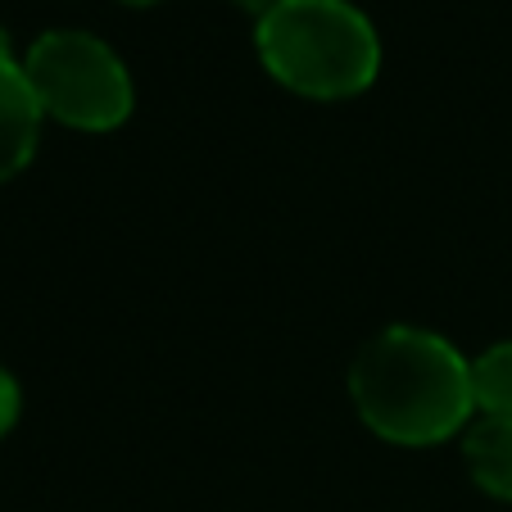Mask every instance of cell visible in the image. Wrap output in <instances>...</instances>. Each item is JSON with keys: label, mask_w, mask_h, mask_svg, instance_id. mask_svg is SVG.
I'll use <instances>...</instances> for the list:
<instances>
[{"label": "cell", "mask_w": 512, "mask_h": 512, "mask_svg": "<svg viewBox=\"0 0 512 512\" xmlns=\"http://www.w3.org/2000/svg\"><path fill=\"white\" fill-rule=\"evenodd\" d=\"M349 399L386 445H445L472 422V363L445 336L395 322L354 354Z\"/></svg>", "instance_id": "cell-1"}, {"label": "cell", "mask_w": 512, "mask_h": 512, "mask_svg": "<svg viewBox=\"0 0 512 512\" xmlns=\"http://www.w3.org/2000/svg\"><path fill=\"white\" fill-rule=\"evenodd\" d=\"M254 50L272 82L304 100L363 96L381 73V37L349 0H281L254 23Z\"/></svg>", "instance_id": "cell-2"}, {"label": "cell", "mask_w": 512, "mask_h": 512, "mask_svg": "<svg viewBox=\"0 0 512 512\" xmlns=\"http://www.w3.org/2000/svg\"><path fill=\"white\" fill-rule=\"evenodd\" d=\"M23 73L41 100V114L64 127L114 132L132 114V73L118 59V50L91 32L55 28L37 37L23 55Z\"/></svg>", "instance_id": "cell-3"}, {"label": "cell", "mask_w": 512, "mask_h": 512, "mask_svg": "<svg viewBox=\"0 0 512 512\" xmlns=\"http://www.w3.org/2000/svg\"><path fill=\"white\" fill-rule=\"evenodd\" d=\"M41 100L19 59H0V182L32 164L41 141Z\"/></svg>", "instance_id": "cell-4"}, {"label": "cell", "mask_w": 512, "mask_h": 512, "mask_svg": "<svg viewBox=\"0 0 512 512\" xmlns=\"http://www.w3.org/2000/svg\"><path fill=\"white\" fill-rule=\"evenodd\" d=\"M463 458L485 494L512 503V417H481L463 431Z\"/></svg>", "instance_id": "cell-5"}, {"label": "cell", "mask_w": 512, "mask_h": 512, "mask_svg": "<svg viewBox=\"0 0 512 512\" xmlns=\"http://www.w3.org/2000/svg\"><path fill=\"white\" fill-rule=\"evenodd\" d=\"M472 399L485 417H512V340L472 358Z\"/></svg>", "instance_id": "cell-6"}, {"label": "cell", "mask_w": 512, "mask_h": 512, "mask_svg": "<svg viewBox=\"0 0 512 512\" xmlns=\"http://www.w3.org/2000/svg\"><path fill=\"white\" fill-rule=\"evenodd\" d=\"M19 413H23V390H19V381H14L10 372L0 368V440L14 431Z\"/></svg>", "instance_id": "cell-7"}, {"label": "cell", "mask_w": 512, "mask_h": 512, "mask_svg": "<svg viewBox=\"0 0 512 512\" xmlns=\"http://www.w3.org/2000/svg\"><path fill=\"white\" fill-rule=\"evenodd\" d=\"M232 5H236V10H245V14H250L254 23H263V19H268V14L281 5V0H232Z\"/></svg>", "instance_id": "cell-8"}, {"label": "cell", "mask_w": 512, "mask_h": 512, "mask_svg": "<svg viewBox=\"0 0 512 512\" xmlns=\"http://www.w3.org/2000/svg\"><path fill=\"white\" fill-rule=\"evenodd\" d=\"M0 59H14V50H10V37H5V28H0Z\"/></svg>", "instance_id": "cell-9"}, {"label": "cell", "mask_w": 512, "mask_h": 512, "mask_svg": "<svg viewBox=\"0 0 512 512\" xmlns=\"http://www.w3.org/2000/svg\"><path fill=\"white\" fill-rule=\"evenodd\" d=\"M123 5H136V10H145V5H159V0H123Z\"/></svg>", "instance_id": "cell-10"}]
</instances>
